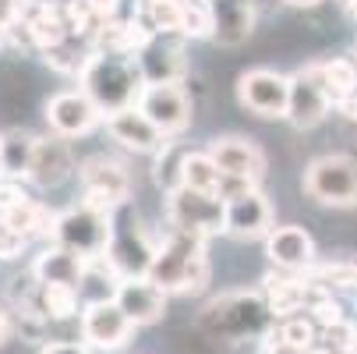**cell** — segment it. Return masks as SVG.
Returning <instances> with one entry per match:
<instances>
[{
    "mask_svg": "<svg viewBox=\"0 0 357 354\" xmlns=\"http://www.w3.org/2000/svg\"><path fill=\"white\" fill-rule=\"evenodd\" d=\"M276 326V312L259 290H230L213 297L198 316V330L213 344L237 347L248 340H266Z\"/></svg>",
    "mask_w": 357,
    "mask_h": 354,
    "instance_id": "6da1fadb",
    "label": "cell"
},
{
    "mask_svg": "<svg viewBox=\"0 0 357 354\" xmlns=\"http://www.w3.org/2000/svg\"><path fill=\"white\" fill-rule=\"evenodd\" d=\"M78 78H82V92L103 114L138 107L142 89H145V75H142L138 61L124 57V54H107V50H96Z\"/></svg>",
    "mask_w": 357,
    "mask_h": 354,
    "instance_id": "7a4b0ae2",
    "label": "cell"
},
{
    "mask_svg": "<svg viewBox=\"0 0 357 354\" xmlns=\"http://www.w3.org/2000/svg\"><path fill=\"white\" fill-rule=\"evenodd\" d=\"M149 280L160 283L167 294H198L209 283L206 237L174 230L163 244H156V256H152V266H149Z\"/></svg>",
    "mask_w": 357,
    "mask_h": 354,
    "instance_id": "3957f363",
    "label": "cell"
},
{
    "mask_svg": "<svg viewBox=\"0 0 357 354\" xmlns=\"http://www.w3.org/2000/svg\"><path fill=\"white\" fill-rule=\"evenodd\" d=\"M167 216L170 227L195 237L227 234V198L216 191H195V188H174L167 191Z\"/></svg>",
    "mask_w": 357,
    "mask_h": 354,
    "instance_id": "277c9868",
    "label": "cell"
},
{
    "mask_svg": "<svg viewBox=\"0 0 357 354\" xmlns=\"http://www.w3.org/2000/svg\"><path fill=\"white\" fill-rule=\"evenodd\" d=\"M110 237H114V220L110 213H99L92 206H75L68 213L57 216V227H54V241L78 251L82 259H103L107 248H110Z\"/></svg>",
    "mask_w": 357,
    "mask_h": 354,
    "instance_id": "5b68a950",
    "label": "cell"
},
{
    "mask_svg": "<svg viewBox=\"0 0 357 354\" xmlns=\"http://www.w3.org/2000/svg\"><path fill=\"white\" fill-rule=\"evenodd\" d=\"M110 220H114V237H110V248H107L103 259L121 273V280L149 276L152 256H156V244H149V237L142 234L138 216L128 209V202H124L121 209L110 213Z\"/></svg>",
    "mask_w": 357,
    "mask_h": 354,
    "instance_id": "8992f818",
    "label": "cell"
},
{
    "mask_svg": "<svg viewBox=\"0 0 357 354\" xmlns=\"http://www.w3.org/2000/svg\"><path fill=\"white\" fill-rule=\"evenodd\" d=\"M304 191L322 206H357V160L354 156H322L304 174Z\"/></svg>",
    "mask_w": 357,
    "mask_h": 354,
    "instance_id": "52a82bcc",
    "label": "cell"
},
{
    "mask_svg": "<svg viewBox=\"0 0 357 354\" xmlns=\"http://www.w3.org/2000/svg\"><path fill=\"white\" fill-rule=\"evenodd\" d=\"M82 188H85V206L99 209V213H114L121 209L128 195H131V177L124 170V163L110 160V156H89L82 167Z\"/></svg>",
    "mask_w": 357,
    "mask_h": 354,
    "instance_id": "ba28073f",
    "label": "cell"
},
{
    "mask_svg": "<svg viewBox=\"0 0 357 354\" xmlns=\"http://www.w3.org/2000/svg\"><path fill=\"white\" fill-rule=\"evenodd\" d=\"M237 99L259 117H287L290 107V78L269 68H255L237 78Z\"/></svg>",
    "mask_w": 357,
    "mask_h": 354,
    "instance_id": "9c48e42d",
    "label": "cell"
},
{
    "mask_svg": "<svg viewBox=\"0 0 357 354\" xmlns=\"http://www.w3.org/2000/svg\"><path fill=\"white\" fill-rule=\"evenodd\" d=\"M78 333L89 347H99V351H117L131 340L135 333V323L128 319V312L117 305V301H92V305L82 309V319H78Z\"/></svg>",
    "mask_w": 357,
    "mask_h": 354,
    "instance_id": "30bf717a",
    "label": "cell"
},
{
    "mask_svg": "<svg viewBox=\"0 0 357 354\" xmlns=\"http://www.w3.org/2000/svg\"><path fill=\"white\" fill-rule=\"evenodd\" d=\"M333 107V96L322 82V64H308L290 78V107L287 117L294 128H315Z\"/></svg>",
    "mask_w": 357,
    "mask_h": 354,
    "instance_id": "8fae6325",
    "label": "cell"
},
{
    "mask_svg": "<svg viewBox=\"0 0 357 354\" xmlns=\"http://www.w3.org/2000/svg\"><path fill=\"white\" fill-rule=\"evenodd\" d=\"M273 230V206L259 188H248L234 198H227V234L237 241L269 237Z\"/></svg>",
    "mask_w": 357,
    "mask_h": 354,
    "instance_id": "7c38bea8",
    "label": "cell"
},
{
    "mask_svg": "<svg viewBox=\"0 0 357 354\" xmlns=\"http://www.w3.org/2000/svg\"><path fill=\"white\" fill-rule=\"evenodd\" d=\"M138 107L163 135H177L191 121V103H188V92L181 85H145Z\"/></svg>",
    "mask_w": 357,
    "mask_h": 354,
    "instance_id": "4fadbf2b",
    "label": "cell"
},
{
    "mask_svg": "<svg viewBox=\"0 0 357 354\" xmlns=\"http://www.w3.org/2000/svg\"><path fill=\"white\" fill-rule=\"evenodd\" d=\"M209 156L216 160L223 177H234V181L255 184V181H262V174H266V156H262V149L255 145L251 138H237V135L216 138L209 145Z\"/></svg>",
    "mask_w": 357,
    "mask_h": 354,
    "instance_id": "5bb4252c",
    "label": "cell"
},
{
    "mask_svg": "<svg viewBox=\"0 0 357 354\" xmlns=\"http://www.w3.org/2000/svg\"><path fill=\"white\" fill-rule=\"evenodd\" d=\"M99 114L103 110H99L85 92H57L46 103V121L61 138H78V135L92 131Z\"/></svg>",
    "mask_w": 357,
    "mask_h": 354,
    "instance_id": "9a60e30c",
    "label": "cell"
},
{
    "mask_svg": "<svg viewBox=\"0 0 357 354\" xmlns=\"http://www.w3.org/2000/svg\"><path fill=\"white\" fill-rule=\"evenodd\" d=\"M167 290L160 283H152L149 276H131V280H121L117 287V305L128 312V319L135 326H152V323H160L163 312H167Z\"/></svg>",
    "mask_w": 357,
    "mask_h": 354,
    "instance_id": "2e32d148",
    "label": "cell"
},
{
    "mask_svg": "<svg viewBox=\"0 0 357 354\" xmlns=\"http://www.w3.org/2000/svg\"><path fill=\"white\" fill-rule=\"evenodd\" d=\"M266 256L287 273H308L315 266V241L301 227H273L266 237Z\"/></svg>",
    "mask_w": 357,
    "mask_h": 354,
    "instance_id": "e0dca14e",
    "label": "cell"
},
{
    "mask_svg": "<svg viewBox=\"0 0 357 354\" xmlns=\"http://www.w3.org/2000/svg\"><path fill=\"white\" fill-rule=\"evenodd\" d=\"M142 75H145V85H177L184 75H188V57H184V46L174 43V39H152L142 54L135 57Z\"/></svg>",
    "mask_w": 357,
    "mask_h": 354,
    "instance_id": "ac0fdd59",
    "label": "cell"
},
{
    "mask_svg": "<svg viewBox=\"0 0 357 354\" xmlns=\"http://www.w3.org/2000/svg\"><path fill=\"white\" fill-rule=\"evenodd\" d=\"M85 270H89V259H82L78 251L64 248V244H54V248H46L43 256L36 259L32 273L50 283V287H71L82 294V283H85Z\"/></svg>",
    "mask_w": 357,
    "mask_h": 354,
    "instance_id": "d6986e66",
    "label": "cell"
},
{
    "mask_svg": "<svg viewBox=\"0 0 357 354\" xmlns=\"http://www.w3.org/2000/svg\"><path fill=\"white\" fill-rule=\"evenodd\" d=\"M107 128L131 153H152V149L163 145V131L142 114V107H124L117 114H107Z\"/></svg>",
    "mask_w": 357,
    "mask_h": 354,
    "instance_id": "ffe728a7",
    "label": "cell"
},
{
    "mask_svg": "<svg viewBox=\"0 0 357 354\" xmlns=\"http://www.w3.org/2000/svg\"><path fill=\"white\" fill-rule=\"evenodd\" d=\"M75 170V156H71V145L64 138H39V149L32 156V170L29 181L39 188H57L71 177Z\"/></svg>",
    "mask_w": 357,
    "mask_h": 354,
    "instance_id": "44dd1931",
    "label": "cell"
},
{
    "mask_svg": "<svg viewBox=\"0 0 357 354\" xmlns=\"http://www.w3.org/2000/svg\"><path fill=\"white\" fill-rule=\"evenodd\" d=\"M287 273V270H283ZM266 301L269 309L276 312V319H287V316H297V312H308V301H312V290H315V280L312 276H266Z\"/></svg>",
    "mask_w": 357,
    "mask_h": 354,
    "instance_id": "7402d4cb",
    "label": "cell"
},
{
    "mask_svg": "<svg viewBox=\"0 0 357 354\" xmlns=\"http://www.w3.org/2000/svg\"><path fill=\"white\" fill-rule=\"evenodd\" d=\"M213 18H216L213 39L220 46H241L255 25V11L248 0H213Z\"/></svg>",
    "mask_w": 357,
    "mask_h": 354,
    "instance_id": "603a6c76",
    "label": "cell"
},
{
    "mask_svg": "<svg viewBox=\"0 0 357 354\" xmlns=\"http://www.w3.org/2000/svg\"><path fill=\"white\" fill-rule=\"evenodd\" d=\"M138 22L152 36H184V0H138Z\"/></svg>",
    "mask_w": 357,
    "mask_h": 354,
    "instance_id": "cb8c5ba5",
    "label": "cell"
},
{
    "mask_svg": "<svg viewBox=\"0 0 357 354\" xmlns=\"http://www.w3.org/2000/svg\"><path fill=\"white\" fill-rule=\"evenodd\" d=\"M36 149H39V138L32 131L15 128L8 135H0V167H4V174L8 177H29Z\"/></svg>",
    "mask_w": 357,
    "mask_h": 354,
    "instance_id": "d4e9b609",
    "label": "cell"
},
{
    "mask_svg": "<svg viewBox=\"0 0 357 354\" xmlns=\"http://www.w3.org/2000/svg\"><path fill=\"white\" fill-rule=\"evenodd\" d=\"M11 227H18L25 237H50L57 227V216L50 213L46 206H39L36 198H22L18 206H11L8 213H0Z\"/></svg>",
    "mask_w": 357,
    "mask_h": 354,
    "instance_id": "484cf974",
    "label": "cell"
},
{
    "mask_svg": "<svg viewBox=\"0 0 357 354\" xmlns=\"http://www.w3.org/2000/svg\"><path fill=\"white\" fill-rule=\"evenodd\" d=\"M181 184L184 188H195V191H216L220 195V184H223V170L216 167V160L209 153H191L181 163Z\"/></svg>",
    "mask_w": 357,
    "mask_h": 354,
    "instance_id": "4316f807",
    "label": "cell"
},
{
    "mask_svg": "<svg viewBox=\"0 0 357 354\" xmlns=\"http://www.w3.org/2000/svg\"><path fill=\"white\" fill-rule=\"evenodd\" d=\"M322 82L333 96V103L343 96H354L357 92V64L347 61V57H333V61L322 64Z\"/></svg>",
    "mask_w": 357,
    "mask_h": 354,
    "instance_id": "83f0119b",
    "label": "cell"
},
{
    "mask_svg": "<svg viewBox=\"0 0 357 354\" xmlns=\"http://www.w3.org/2000/svg\"><path fill=\"white\" fill-rule=\"evenodd\" d=\"M216 18H213V0H184V36L202 39L213 36Z\"/></svg>",
    "mask_w": 357,
    "mask_h": 354,
    "instance_id": "f1b7e54d",
    "label": "cell"
},
{
    "mask_svg": "<svg viewBox=\"0 0 357 354\" xmlns=\"http://www.w3.org/2000/svg\"><path fill=\"white\" fill-rule=\"evenodd\" d=\"M25 244H29V237H25L18 227H11L4 216H0V263H11V259H18Z\"/></svg>",
    "mask_w": 357,
    "mask_h": 354,
    "instance_id": "f546056e",
    "label": "cell"
},
{
    "mask_svg": "<svg viewBox=\"0 0 357 354\" xmlns=\"http://www.w3.org/2000/svg\"><path fill=\"white\" fill-rule=\"evenodd\" d=\"M82 4H85L89 15L99 22V29H103L107 22H114V15H117V0H82Z\"/></svg>",
    "mask_w": 357,
    "mask_h": 354,
    "instance_id": "4dcf8cb0",
    "label": "cell"
},
{
    "mask_svg": "<svg viewBox=\"0 0 357 354\" xmlns=\"http://www.w3.org/2000/svg\"><path fill=\"white\" fill-rule=\"evenodd\" d=\"M39 354H89V344L85 340H50V344H43V351Z\"/></svg>",
    "mask_w": 357,
    "mask_h": 354,
    "instance_id": "1f68e13d",
    "label": "cell"
},
{
    "mask_svg": "<svg viewBox=\"0 0 357 354\" xmlns=\"http://www.w3.org/2000/svg\"><path fill=\"white\" fill-rule=\"evenodd\" d=\"M22 198H29L18 184H0V213H8L11 206H18Z\"/></svg>",
    "mask_w": 357,
    "mask_h": 354,
    "instance_id": "d6a6232c",
    "label": "cell"
},
{
    "mask_svg": "<svg viewBox=\"0 0 357 354\" xmlns=\"http://www.w3.org/2000/svg\"><path fill=\"white\" fill-rule=\"evenodd\" d=\"M333 107H336V110H340L347 121H357V92H354V96H343V99H336Z\"/></svg>",
    "mask_w": 357,
    "mask_h": 354,
    "instance_id": "836d02e7",
    "label": "cell"
},
{
    "mask_svg": "<svg viewBox=\"0 0 357 354\" xmlns=\"http://www.w3.org/2000/svg\"><path fill=\"white\" fill-rule=\"evenodd\" d=\"M8 333H11V319H8V309L0 305V344L8 340Z\"/></svg>",
    "mask_w": 357,
    "mask_h": 354,
    "instance_id": "e575fe53",
    "label": "cell"
},
{
    "mask_svg": "<svg viewBox=\"0 0 357 354\" xmlns=\"http://www.w3.org/2000/svg\"><path fill=\"white\" fill-rule=\"evenodd\" d=\"M287 4H290V8H315L319 0H287Z\"/></svg>",
    "mask_w": 357,
    "mask_h": 354,
    "instance_id": "d590c367",
    "label": "cell"
},
{
    "mask_svg": "<svg viewBox=\"0 0 357 354\" xmlns=\"http://www.w3.org/2000/svg\"><path fill=\"white\" fill-rule=\"evenodd\" d=\"M36 4H68V0H36Z\"/></svg>",
    "mask_w": 357,
    "mask_h": 354,
    "instance_id": "8d00e7d4",
    "label": "cell"
},
{
    "mask_svg": "<svg viewBox=\"0 0 357 354\" xmlns=\"http://www.w3.org/2000/svg\"><path fill=\"white\" fill-rule=\"evenodd\" d=\"M340 4H357V0H340Z\"/></svg>",
    "mask_w": 357,
    "mask_h": 354,
    "instance_id": "74e56055",
    "label": "cell"
},
{
    "mask_svg": "<svg viewBox=\"0 0 357 354\" xmlns=\"http://www.w3.org/2000/svg\"><path fill=\"white\" fill-rule=\"evenodd\" d=\"M350 8H354V15H357V4H350Z\"/></svg>",
    "mask_w": 357,
    "mask_h": 354,
    "instance_id": "f35d334b",
    "label": "cell"
},
{
    "mask_svg": "<svg viewBox=\"0 0 357 354\" xmlns=\"http://www.w3.org/2000/svg\"><path fill=\"white\" fill-rule=\"evenodd\" d=\"M0 174H4V167H0Z\"/></svg>",
    "mask_w": 357,
    "mask_h": 354,
    "instance_id": "ab89813d",
    "label": "cell"
}]
</instances>
